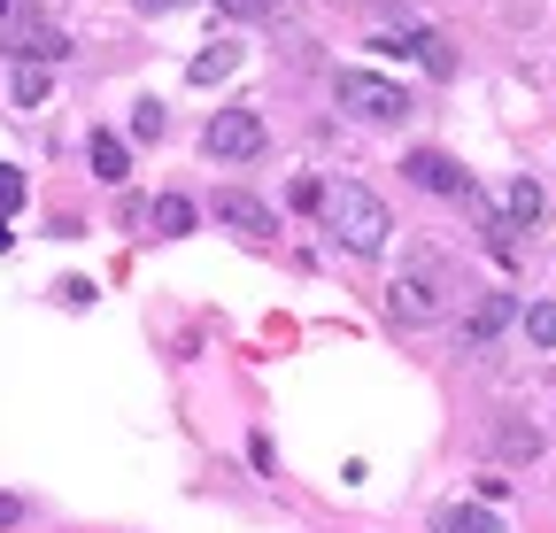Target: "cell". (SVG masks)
Here are the masks:
<instances>
[{"label": "cell", "mask_w": 556, "mask_h": 533, "mask_svg": "<svg viewBox=\"0 0 556 533\" xmlns=\"http://www.w3.org/2000/svg\"><path fill=\"white\" fill-rule=\"evenodd\" d=\"M325 225L340 232V248H348V255H379V248L394 240V217H387V202H379L371 186H356V178L325 186Z\"/></svg>", "instance_id": "obj_1"}, {"label": "cell", "mask_w": 556, "mask_h": 533, "mask_svg": "<svg viewBox=\"0 0 556 533\" xmlns=\"http://www.w3.org/2000/svg\"><path fill=\"white\" fill-rule=\"evenodd\" d=\"M0 54H9L16 71H54V62H70V31H62L54 16H9Z\"/></svg>", "instance_id": "obj_2"}, {"label": "cell", "mask_w": 556, "mask_h": 533, "mask_svg": "<svg viewBox=\"0 0 556 533\" xmlns=\"http://www.w3.org/2000/svg\"><path fill=\"white\" fill-rule=\"evenodd\" d=\"M441 287H448V263H441V255H417L409 271L387 287V309H394L402 325H433V317H441Z\"/></svg>", "instance_id": "obj_3"}, {"label": "cell", "mask_w": 556, "mask_h": 533, "mask_svg": "<svg viewBox=\"0 0 556 533\" xmlns=\"http://www.w3.org/2000/svg\"><path fill=\"white\" fill-rule=\"evenodd\" d=\"M340 109L348 116H364V124H402L409 116V93L394 86V78H379V71H340Z\"/></svg>", "instance_id": "obj_4"}, {"label": "cell", "mask_w": 556, "mask_h": 533, "mask_svg": "<svg viewBox=\"0 0 556 533\" xmlns=\"http://www.w3.org/2000/svg\"><path fill=\"white\" fill-rule=\"evenodd\" d=\"M263 140H270V131H263L255 109H217V116H208V131H201V148L217 155V163H255Z\"/></svg>", "instance_id": "obj_5"}, {"label": "cell", "mask_w": 556, "mask_h": 533, "mask_svg": "<svg viewBox=\"0 0 556 533\" xmlns=\"http://www.w3.org/2000/svg\"><path fill=\"white\" fill-rule=\"evenodd\" d=\"M402 178H409V186H426V193H448V202H471L464 163H456V155H441V148H417V155L402 163Z\"/></svg>", "instance_id": "obj_6"}, {"label": "cell", "mask_w": 556, "mask_h": 533, "mask_svg": "<svg viewBox=\"0 0 556 533\" xmlns=\"http://www.w3.org/2000/svg\"><path fill=\"white\" fill-rule=\"evenodd\" d=\"M208 210H217V217H225L232 232H248V240H270V232H278V210H270V202H255L248 186H225V193H217Z\"/></svg>", "instance_id": "obj_7"}, {"label": "cell", "mask_w": 556, "mask_h": 533, "mask_svg": "<svg viewBox=\"0 0 556 533\" xmlns=\"http://www.w3.org/2000/svg\"><path fill=\"white\" fill-rule=\"evenodd\" d=\"M510 317H518V294H479V302H471V317H464V348H486Z\"/></svg>", "instance_id": "obj_8"}, {"label": "cell", "mask_w": 556, "mask_h": 533, "mask_svg": "<svg viewBox=\"0 0 556 533\" xmlns=\"http://www.w3.org/2000/svg\"><path fill=\"white\" fill-rule=\"evenodd\" d=\"M86 155H93V178H109V186H124V178H131V148L116 140V131H93Z\"/></svg>", "instance_id": "obj_9"}, {"label": "cell", "mask_w": 556, "mask_h": 533, "mask_svg": "<svg viewBox=\"0 0 556 533\" xmlns=\"http://www.w3.org/2000/svg\"><path fill=\"white\" fill-rule=\"evenodd\" d=\"M433 533H503V518L486 510V503H448V510L433 518Z\"/></svg>", "instance_id": "obj_10"}, {"label": "cell", "mask_w": 556, "mask_h": 533, "mask_svg": "<svg viewBox=\"0 0 556 533\" xmlns=\"http://www.w3.org/2000/svg\"><path fill=\"white\" fill-rule=\"evenodd\" d=\"M148 217H155V232H163V240H186L201 210H193V193H163V202H155Z\"/></svg>", "instance_id": "obj_11"}, {"label": "cell", "mask_w": 556, "mask_h": 533, "mask_svg": "<svg viewBox=\"0 0 556 533\" xmlns=\"http://www.w3.org/2000/svg\"><path fill=\"white\" fill-rule=\"evenodd\" d=\"M232 71H240V47H208V54L186 62V78H193V86H225Z\"/></svg>", "instance_id": "obj_12"}, {"label": "cell", "mask_w": 556, "mask_h": 533, "mask_svg": "<svg viewBox=\"0 0 556 533\" xmlns=\"http://www.w3.org/2000/svg\"><path fill=\"white\" fill-rule=\"evenodd\" d=\"M503 217H510V232L541 225V186H533V178H510V193H503Z\"/></svg>", "instance_id": "obj_13"}, {"label": "cell", "mask_w": 556, "mask_h": 533, "mask_svg": "<svg viewBox=\"0 0 556 533\" xmlns=\"http://www.w3.org/2000/svg\"><path fill=\"white\" fill-rule=\"evenodd\" d=\"M409 54L426 62L433 78H448V71H456V54H448V39H441V31H417V39H409Z\"/></svg>", "instance_id": "obj_14"}, {"label": "cell", "mask_w": 556, "mask_h": 533, "mask_svg": "<svg viewBox=\"0 0 556 533\" xmlns=\"http://www.w3.org/2000/svg\"><path fill=\"white\" fill-rule=\"evenodd\" d=\"M526 341L533 348H556V302H533L526 309Z\"/></svg>", "instance_id": "obj_15"}, {"label": "cell", "mask_w": 556, "mask_h": 533, "mask_svg": "<svg viewBox=\"0 0 556 533\" xmlns=\"http://www.w3.org/2000/svg\"><path fill=\"white\" fill-rule=\"evenodd\" d=\"M24 210V170H9V163H0V225H9Z\"/></svg>", "instance_id": "obj_16"}, {"label": "cell", "mask_w": 556, "mask_h": 533, "mask_svg": "<svg viewBox=\"0 0 556 533\" xmlns=\"http://www.w3.org/2000/svg\"><path fill=\"white\" fill-rule=\"evenodd\" d=\"M287 202H294V210H325V178H294Z\"/></svg>", "instance_id": "obj_17"}, {"label": "cell", "mask_w": 556, "mask_h": 533, "mask_svg": "<svg viewBox=\"0 0 556 533\" xmlns=\"http://www.w3.org/2000/svg\"><path fill=\"white\" fill-rule=\"evenodd\" d=\"M16 101L39 109V101H47V71H16Z\"/></svg>", "instance_id": "obj_18"}, {"label": "cell", "mask_w": 556, "mask_h": 533, "mask_svg": "<svg viewBox=\"0 0 556 533\" xmlns=\"http://www.w3.org/2000/svg\"><path fill=\"white\" fill-rule=\"evenodd\" d=\"M495 448H503V456H533V448H541V441H533V433H526V426H503V433H495Z\"/></svg>", "instance_id": "obj_19"}, {"label": "cell", "mask_w": 556, "mask_h": 533, "mask_svg": "<svg viewBox=\"0 0 556 533\" xmlns=\"http://www.w3.org/2000/svg\"><path fill=\"white\" fill-rule=\"evenodd\" d=\"M131 131H139V140H155V131H163V109H155V101H139V116H131Z\"/></svg>", "instance_id": "obj_20"}, {"label": "cell", "mask_w": 556, "mask_h": 533, "mask_svg": "<svg viewBox=\"0 0 556 533\" xmlns=\"http://www.w3.org/2000/svg\"><path fill=\"white\" fill-rule=\"evenodd\" d=\"M263 0H217V16H255Z\"/></svg>", "instance_id": "obj_21"}, {"label": "cell", "mask_w": 556, "mask_h": 533, "mask_svg": "<svg viewBox=\"0 0 556 533\" xmlns=\"http://www.w3.org/2000/svg\"><path fill=\"white\" fill-rule=\"evenodd\" d=\"M16 518H24V503H16V495H0V525H16Z\"/></svg>", "instance_id": "obj_22"}, {"label": "cell", "mask_w": 556, "mask_h": 533, "mask_svg": "<svg viewBox=\"0 0 556 533\" xmlns=\"http://www.w3.org/2000/svg\"><path fill=\"white\" fill-rule=\"evenodd\" d=\"M139 9H178V0H139Z\"/></svg>", "instance_id": "obj_23"}, {"label": "cell", "mask_w": 556, "mask_h": 533, "mask_svg": "<svg viewBox=\"0 0 556 533\" xmlns=\"http://www.w3.org/2000/svg\"><path fill=\"white\" fill-rule=\"evenodd\" d=\"M0 248H9V225H0Z\"/></svg>", "instance_id": "obj_24"}]
</instances>
